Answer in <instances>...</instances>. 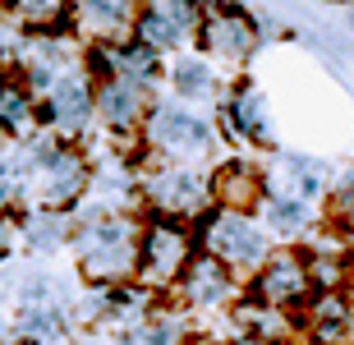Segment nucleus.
<instances>
[{"mask_svg": "<svg viewBox=\"0 0 354 345\" xmlns=\"http://www.w3.org/2000/svg\"><path fill=\"white\" fill-rule=\"evenodd\" d=\"M28 171H32V207H51V212H79L92 198V180H97V161L88 157L83 143H65L55 133H37L24 143Z\"/></svg>", "mask_w": 354, "mask_h": 345, "instance_id": "nucleus-2", "label": "nucleus"}, {"mask_svg": "<svg viewBox=\"0 0 354 345\" xmlns=\"http://www.w3.org/2000/svg\"><path fill=\"white\" fill-rule=\"evenodd\" d=\"M14 24H24L28 32H51V28H69V10L74 0H5Z\"/></svg>", "mask_w": 354, "mask_h": 345, "instance_id": "nucleus-26", "label": "nucleus"}, {"mask_svg": "<svg viewBox=\"0 0 354 345\" xmlns=\"http://www.w3.org/2000/svg\"><path fill=\"white\" fill-rule=\"evenodd\" d=\"M0 74H5V69H0Z\"/></svg>", "mask_w": 354, "mask_h": 345, "instance_id": "nucleus-31", "label": "nucleus"}, {"mask_svg": "<svg viewBox=\"0 0 354 345\" xmlns=\"http://www.w3.org/2000/svg\"><path fill=\"white\" fill-rule=\"evenodd\" d=\"M198 28H203V0H143L133 37L171 60L198 46Z\"/></svg>", "mask_w": 354, "mask_h": 345, "instance_id": "nucleus-12", "label": "nucleus"}, {"mask_svg": "<svg viewBox=\"0 0 354 345\" xmlns=\"http://www.w3.org/2000/svg\"><path fill=\"white\" fill-rule=\"evenodd\" d=\"M299 336L308 345H354V299L350 295H313L299 313Z\"/></svg>", "mask_w": 354, "mask_h": 345, "instance_id": "nucleus-19", "label": "nucleus"}, {"mask_svg": "<svg viewBox=\"0 0 354 345\" xmlns=\"http://www.w3.org/2000/svg\"><path fill=\"white\" fill-rule=\"evenodd\" d=\"M138 239L143 212H111V207H79L74 212V267L88 286H129L138 281Z\"/></svg>", "mask_w": 354, "mask_h": 345, "instance_id": "nucleus-1", "label": "nucleus"}, {"mask_svg": "<svg viewBox=\"0 0 354 345\" xmlns=\"http://www.w3.org/2000/svg\"><path fill=\"white\" fill-rule=\"evenodd\" d=\"M143 0H74L69 10V32L83 46H115L133 37Z\"/></svg>", "mask_w": 354, "mask_h": 345, "instance_id": "nucleus-15", "label": "nucleus"}, {"mask_svg": "<svg viewBox=\"0 0 354 345\" xmlns=\"http://www.w3.org/2000/svg\"><path fill=\"white\" fill-rule=\"evenodd\" d=\"M216 143H221L216 115L189 106V102H175V97H157V106L138 133V147L152 161H198L203 166V157H212Z\"/></svg>", "mask_w": 354, "mask_h": 345, "instance_id": "nucleus-3", "label": "nucleus"}, {"mask_svg": "<svg viewBox=\"0 0 354 345\" xmlns=\"http://www.w3.org/2000/svg\"><path fill=\"white\" fill-rule=\"evenodd\" d=\"M198 253L203 249H198L194 221L143 212V239H138V286H143V290L171 295Z\"/></svg>", "mask_w": 354, "mask_h": 345, "instance_id": "nucleus-6", "label": "nucleus"}, {"mask_svg": "<svg viewBox=\"0 0 354 345\" xmlns=\"http://www.w3.org/2000/svg\"><path fill=\"white\" fill-rule=\"evenodd\" d=\"M258 216H263V226L272 230L276 244H308L322 230V207L295 198V194H267Z\"/></svg>", "mask_w": 354, "mask_h": 345, "instance_id": "nucleus-20", "label": "nucleus"}, {"mask_svg": "<svg viewBox=\"0 0 354 345\" xmlns=\"http://www.w3.org/2000/svg\"><path fill=\"white\" fill-rule=\"evenodd\" d=\"M189 345H221V341H203V336H194V341H189Z\"/></svg>", "mask_w": 354, "mask_h": 345, "instance_id": "nucleus-30", "label": "nucleus"}, {"mask_svg": "<svg viewBox=\"0 0 354 345\" xmlns=\"http://www.w3.org/2000/svg\"><path fill=\"white\" fill-rule=\"evenodd\" d=\"M92 124H97V83L83 65V69H69L65 79L41 97V133L79 143V138L92 133Z\"/></svg>", "mask_w": 354, "mask_h": 345, "instance_id": "nucleus-10", "label": "nucleus"}, {"mask_svg": "<svg viewBox=\"0 0 354 345\" xmlns=\"http://www.w3.org/2000/svg\"><path fill=\"white\" fill-rule=\"evenodd\" d=\"M74 295L65 290V281L46 272V267H32L14 281V308H69Z\"/></svg>", "mask_w": 354, "mask_h": 345, "instance_id": "nucleus-25", "label": "nucleus"}, {"mask_svg": "<svg viewBox=\"0 0 354 345\" xmlns=\"http://www.w3.org/2000/svg\"><path fill=\"white\" fill-rule=\"evenodd\" d=\"M225 345H295V341H258V336H230Z\"/></svg>", "mask_w": 354, "mask_h": 345, "instance_id": "nucleus-28", "label": "nucleus"}, {"mask_svg": "<svg viewBox=\"0 0 354 345\" xmlns=\"http://www.w3.org/2000/svg\"><path fill=\"white\" fill-rule=\"evenodd\" d=\"M331 166L313 152H276L267 166V194H295V198L322 207L331 189Z\"/></svg>", "mask_w": 354, "mask_h": 345, "instance_id": "nucleus-16", "label": "nucleus"}, {"mask_svg": "<svg viewBox=\"0 0 354 345\" xmlns=\"http://www.w3.org/2000/svg\"><path fill=\"white\" fill-rule=\"evenodd\" d=\"M212 198L225 212H253L267 198V166L253 157H225L212 166Z\"/></svg>", "mask_w": 354, "mask_h": 345, "instance_id": "nucleus-17", "label": "nucleus"}, {"mask_svg": "<svg viewBox=\"0 0 354 345\" xmlns=\"http://www.w3.org/2000/svg\"><path fill=\"white\" fill-rule=\"evenodd\" d=\"M74 322H69V308H14L10 318V336L24 345H60L69 341Z\"/></svg>", "mask_w": 354, "mask_h": 345, "instance_id": "nucleus-23", "label": "nucleus"}, {"mask_svg": "<svg viewBox=\"0 0 354 345\" xmlns=\"http://www.w3.org/2000/svg\"><path fill=\"white\" fill-rule=\"evenodd\" d=\"M166 88H171L175 102H189V106H221V97H225L221 69L198 51H184L166 60Z\"/></svg>", "mask_w": 354, "mask_h": 345, "instance_id": "nucleus-18", "label": "nucleus"}, {"mask_svg": "<svg viewBox=\"0 0 354 345\" xmlns=\"http://www.w3.org/2000/svg\"><path fill=\"white\" fill-rule=\"evenodd\" d=\"M216 124L225 129V138L244 152H272L276 133H272V102L253 79H235L225 88L221 106H216Z\"/></svg>", "mask_w": 354, "mask_h": 345, "instance_id": "nucleus-9", "label": "nucleus"}, {"mask_svg": "<svg viewBox=\"0 0 354 345\" xmlns=\"http://www.w3.org/2000/svg\"><path fill=\"white\" fill-rule=\"evenodd\" d=\"M171 299L180 313H207V318H216V313H235V304L244 299V281L225 263H216L212 253H198L194 263H189V272L180 277V286L171 290Z\"/></svg>", "mask_w": 354, "mask_h": 345, "instance_id": "nucleus-11", "label": "nucleus"}, {"mask_svg": "<svg viewBox=\"0 0 354 345\" xmlns=\"http://www.w3.org/2000/svg\"><path fill=\"white\" fill-rule=\"evenodd\" d=\"M138 166V189H143V212L175 216V221H203L216 207L212 198V166L198 161H152Z\"/></svg>", "mask_w": 354, "mask_h": 345, "instance_id": "nucleus-4", "label": "nucleus"}, {"mask_svg": "<svg viewBox=\"0 0 354 345\" xmlns=\"http://www.w3.org/2000/svg\"><path fill=\"white\" fill-rule=\"evenodd\" d=\"M19 244L32 258H55L60 249L74 244V216L51 212V207H24V216H19Z\"/></svg>", "mask_w": 354, "mask_h": 345, "instance_id": "nucleus-22", "label": "nucleus"}, {"mask_svg": "<svg viewBox=\"0 0 354 345\" xmlns=\"http://www.w3.org/2000/svg\"><path fill=\"white\" fill-rule=\"evenodd\" d=\"M14 235H19V226H10V221L0 216V263L10 258V249H14Z\"/></svg>", "mask_w": 354, "mask_h": 345, "instance_id": "nucleus-27", "label": "nucleus"}, {"mask_svg": "<svg viewBox=\"0 0 354 345\" xmlns=\"http://www.w3.org/2000/svg\"><path fill=\"white\" fill-rule=\"evenodd\" d=\"M198 55H207L216 69H244L253 55L263 51V19L239 5V0H221V5H203V28H198Z\"/></svg>", "mask_w": 354, "mask_h": 345, "instance_id": "nucleus-7", "label": "nucleus"}, {"mask_svg": "<svg viewBox=\"0 0 354 345\" xmlns=\"http://www.w3.org/2000/svg\"><path fill=\"white\" fill-rule=\"evenodd\" d=\"M88 74L92 79H129V83H143V88L161 93V83H166V55L143 46L138 37L115 41V46H88Z\"/></svg>", "mask_w": 354, "mask_h": 345, "instance_id": "nucleus-14", "label": "nucleus"}, {"mask_svg": "<svg viewBox=\"0 0 354 345\" xmlns=\"http://www.w3.org/2000/svg\"><path fill=\"white\" fill-rule=\"evenodd\" d=\"M92 83H97V124L120 143H133L143 133L152 106H157V93L129 79H92Z\"/></svg>", "mask_w": 354, "mask_h": 345, "instance_id": "nucleus-13", "label": "nucleus"}, {"mask_svg": "<svg viewBox=\"0 0 354 345\" xmlns=\"http://www.w3.org/2000/svg\"><path fill=\"white\" fill-rule=\"evenodd\" d=\"M322 221H327V230L341 235V244L354 258V161L336 166V175H331L327 203H322Z\"/></svg>", "mask_w": 354, "mask_h": 345, "instance_id": "nucleus-24", "label": "nucleus"}, {"mask_svg": "<svg viewBox=\"0 0 354 345\" xmlns=\"http://www.w3.org/2000/svg\"><path fill=\"white\" fill-rule=\"evenodd\" d=\"M345 24L354 28V0H350V5H345Z\"/></svg>", "mask_w": 354, "mask_h": 345, "instance_id": "nucleus-29", "label": "nucleus"}, {"mask_svg": "<svg viewBox=\"0 0 354 345\" xmlns=\"http://www.w3.org/2000/svg\"><path fill=\"white\" fill-rule=\"evenodd\" d=\"M198 230V249L212 253L216 263H225L239 281H249L258 267L276 253L272 230L263 226V216L253 212H225V207H212L203 221H194Z\"/></svg>", "mask_w": 354, "mask_h": 345, "instance_id": "nucleus-5", "label": "nucleus"}, {"mask_svg": "<svg viewBox=\"0 0 354 345\" xmlns=\"http://www.w3.org/2000/svg\"><path fill=\"white\" fill-rule=\"evenodd\" d=\"M41 133V102L19 74H0V138L32 143Z\"/></svg>", "mask_w": 354, "mask_h": 345, "instance_id": "nucleus-21", "label": "nucleus"}, {"mask_svg": "<svg viewBox=\"0 0 354 345\" xmlns=\"http://www.w3.org/2000/svg\"><path fill=\"white\" fill-rule=\"evenodd\" d=\"M313 272H308V253L299 244H276V253L267 258L249 281H244V299L258 308H276L299 318L304 304L313 299Z\"/></svg>", "mask_w": 354, "mask_h": 345, "instance_id": "nucleus-8", "label": "nucleus"}]
</instances>
